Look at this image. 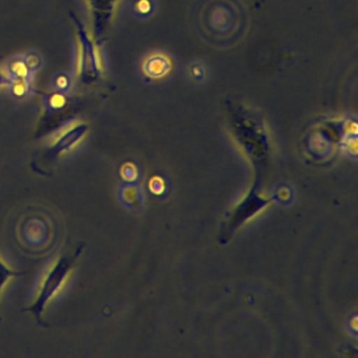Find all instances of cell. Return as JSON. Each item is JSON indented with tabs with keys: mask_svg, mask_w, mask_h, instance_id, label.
Wrapping results in <instances>:
<instances>
[{
	"mask_svg": "<svg viewBox=\"0 0 358 358\" xmlns=\"http://www.w3.org/2000/svg\"><path fill=\"white\" fill-rule=\"evenodd\" d=\"M148 187L154 194H161L165 190V182L159 176H152L148 182Z\"/></svg>",
	"mask_w": 358,
	"mask_h": 358,
	"instance_id": "9",
	"label": "cell"
},
{
	"mask_svg": "<svg viewBox=\"0 0 358 358\" xmlns=\"http://www.w3.org/2000/svg\"><path fill=\"white\" fill-rule=\"evenodd\" d=\"M81 252V246L73 253V255H63L60 256L55 264L48 270V273L45 274L41 285H39V289H38V295L35 298V301L24 308L22 310L24 312H29L35 320L38 322V324H45L43 320H42V315H43V310L48 305V302L62 289L64 281L67 280V275L76 262V259L78 257Z\"/></svg>",
	"mask_w": 358,
	"mask_h": 358,
	"instance_id": "1",
	"label": "cell"
},
{
	"mask_svg": "<svg viewBox=\"0 0 358 358\" xmlns=\"http://www.w3.org/2000/svg\"><path fill=\"white\" fill-rule=\"evenodd\" d=\"M355 322H357V317L355 316H352V322H351V327H352V333L355 334V331H357V324H355Z\"/></svg>",
	"mask_w": 358,
	"mask_h": 358,
	"instance_id": "12",
	"label": "cell"
},
{
	"mask_svg": "<svg viewBox=\"0 0 358 358\" xmlns=\"http://www.w3.org/2000/svg\"><path fill=\"white\" fill-rule=\"evenodd\" d=\"M10 84H11V78L8 77V74H4L0 70V87H6V85H10Z\"/></svg>",
	"mask_w": 358,
	"mask_h": 358,
	"instance_id": "11",
	"label": "cell"
},
{
	"mask_svg": "<svg viewBox=\"0 0 358 358\" xmlns=\"http://www.w3.org/2000/svg\"><path fill=\"white\" fill-rule=\"evenodd\" d=\"M189 77L197 83L204 81L206 78V69L201 63H192L189 66Z\"/></svg>",
	"mask_w": 358,
	"mask_h": 358,
	"instance_id": "7",
	"label": "cell"
},
{
	"mask_svg": "<svg viewBox=\"0 0 358 358\" xmlns=\"http://www.w3.org/2000/svg\"><path fill=\"white\" fill-rule=\"evenodd\" d=\"M56 87L60 90V91H66L69 88V78L66 76H59L56 78Z\"/></svg>",
	"mask_w": 358,
	"mask_h": 358,
	"instance_id": "10",
	"label": "cell"
},
{
	"mask_svg": "<svg viewBox=\"0 0 358 358\" xmlns=\"http://www.w3.org/2000/svg\"><path fill=\"white\" fill-rule=\"evenodd\" d=\"M22 274H27V271L14 270V268L8 267V266L0 259V295H1L3 287L7 284V281H8L11 277H18V275H22ZM0 322H1V316H0Z\"/></svg>",
	"mask_w": 358,
	"mask_h": 358,
	"instance_id": "6",
	"label": "cell"
},
{
	"mask_svg": "<svg viewBox=\"0 0 358 358\" xmlns=\"http://www.w3.org/2000/svg\"><path fill=\"white\" fill-rule=\"evenodd\" d=\"M171 70V62L165 55L154 53L144 59L143 73L148 78H161Z\"/></svg>",
	"mask_w": 358,
	"mask_h": 358,
	"instance_id": "3",
	"label": "cell"
},
{
	"mask_svg": "<svg viewBox=\"0 0 358 358\" xmlns=\"http://www.w3.org/2000/svg\"><path fill=\"white\" fill-rule=\"evenodd\" d=\"M120 175H122V178L124 180H134L137 178V168H136V165L131 164V162H126L122 166Z\"/></svg>",
	"mask_w": 358,
	"mask_h": 358,
	"instance_id": "8",
	"label": "cell"
},
{
	"mask_svg": "<svg viewBox=\"0 0 358 358\" xmlns=\"http://www.w3.org/2000/svg\"><path fill=\"white\" fill-rule=\"evenodd\" d=\"M155 8V0H131V11L140 18H147L152 15Z\"/></svg>",
	"mask_w": 358,
	"mask_h": 358,
	"instance_id": "5",
	"label": "cell"
},
{
	"mask_svg": "<svg viewBox=\"0 0 358 358\" xmlns=\"http://www.w3.org/2000/svg\"><path fill=\"white\" fill-rule=\"evenodd\" d=\"M87 129H88L87 124H76V126L70 127L69 130H66L64 133H62L53 141V144L43 152L45 161H52V159L57 158L62 152L71 150L84 137Z\"/></svg>",
	"mask_w": 358,
	"mask_h": 358,
	"instance_id": "2",
	"label": "cell"
},
{
	"mask_svg": "<svg viewBox=\"0 0 358 358\" xmlns=\"http://www.w3.org/2000/svg\"><path fill=\"white\" fill-rule=\"evenodd\" d=\"M32 70L28 67L25 57H18L10 62L8 64V77L11 80H29Z\"/></svg>",
	"mask_w": 358,
	"mask_h": 358,
	"instance_id": "4",
	"label": "cell"
}]
</instances>
